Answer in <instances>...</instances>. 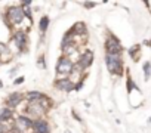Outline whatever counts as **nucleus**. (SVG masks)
I'll list each match as a JSON object with an SVG mask.
<instances>
[{
    "mask_svg": "<svg viewBox=\"0 0 151 133\" xmlns=\"http://www.w3.org/2000/svg\"><path fill=\"white\" fill-rule=\"evenodd\" d=\"M21 101H22V95H21L19 92H15V93H12V95H9V98L6 99V104H8V108L11 109V108H15V107H18Z\"/></svg>",
    "mask_w": 151,
    "mask_h": 133,
    "instance_id": "obj_7",
    "label": "nucleus"
},
{
    "mask_svg": "<svg viewBox=\"0 0 151 133\" xmlns=\"http://www.w3.org/2000/svg\"><path fill=\"white\" fill-rule=\"evenodd\" d=\"M11 117H12V111H11L9 108H3L2 111H0V123L8 121Z\"/></svg>",
    "mask_w": 151,
    "mask_h": 133,
    "instance_id": "obj_12",
    "label": "nucleus"
},
{
    "mask_svg": "<svg viewBox=\"0 0 151 133\" xmlns=\"http://www.w3.org/2000/svg\"><path fill=\"white\" fill-rule=\"evenodd\" d=\"M92 61H93V53L91 50H86L80 58V65L83 66V68H88V66L92 64Z\"/></svg>",
    "mask_w": 151,
    "mask_h": 133,
    "instance_id": "obj_8",
    "label": "nucleus"
},
{
    "mask_svg": "<svg viewBox=\"0 0 151 133\" xmlns=\"http://www.w3.org/2000/svg\"><path fill=\"white\" fill-rule=\"evenodd\" d=\"M8 16L12 24H21L24 19V11L22 8H11L8 12Z\"/></svg>",
    "mask_w": 151,
    "mask_h": 133,
    "instance_id": "obj_3",
    "label": "nucleus"
},
{
    "mask_svg": "<svg viewBox=\"0 0 151 133\" xmlns=\"http://www.w3.org/2000/svg\"><path fill=\"white\" fill-rule=\"evenodd\" d=\"M27 99H28L30 102H39V101H43V99H46V98H45L43 93H40V92H30V93L27 95Z\"/></svg>",
    "mask_w": 151,
    "mask_h": 133,
    "instance_id": "obj_11",
    "label": "nucleus"
},
{
    "mask_svg": "<svg viewBox=\"0 0 151 133\" xmlns=\"http://www.w3.org/2000/svg\"><path fill=\"white\" fill-rule=\"evenodd\" d=\"M105 62H107V68H108V71L111 74H122V71H123V62H122L120 55L107 53Z\"/></svg>",
    "mask_w": 151,
    "mask_h": 133,
    "instance_id": "obj_1",
    "label": "nucleus"
},
{
    "mask_svg": "<svg viewBox=\"0 0 151 133\" xmlns=\"http://www.w3.org/2000/svg\"><path fill=\"white\" fill-rule=\"evenodd\" d=\"M14 40L17 41V44H18V47H19V49H24V47H25V44H27V36H25V33H22V31L15 33Z\"/></svg>",
    "mask_w": 151,
    "mask_h": 133,
    "instance_id": "obj_9",
    "label": "nucleus"
},
{
    "mask_svg": "<svg viewBox=\"0 0 151 133\" xmlns=\"http://www.w3.org/2000/svg\"><path fill=\"white\" fill-rule=\"evenodd\" d=\"M55 86H56L58 89H61V90H65V92L74 89V84H73L71 80H58V82L55 83Z\"/></svg>",
    "mask_w": 151,
    "mask_h": 133,
    "instance_id": "obj_10",
    "label": "nucleus"
},
{
    "mask_svg": "<svg viewBox=\"0 0 151 133\" xmlns=\"http://www.w3.org/2000/svg\"><path fill=\"white\" fill-rule=\"evenodd\" d=\"M0 87H2V82H0Z\"/></svg>",
    "mask_w": 151,
    "mask_h": 133,
    "instance_id": "obj_16",
    "label": "nucleus"
},
{
    "mask_svg": "<svg viewBox=\"0 0 151 133\" xmlns=\"http://www.w3.org/2000/svg\"><path fill=\"white\" fill-rule=\"evenodd\" d=\"M148 5H151V3H148Z\"/></svg>",
    "mask_w": 151,
    "mask_h": 133,
    "instance_id": "obj_17",
    "label": "nucleus"
},
{
    "mask_svg": "<svg viewBox=\"0 0 151 133\" xmlns=\"http://www.w3.org/2000/svg\"><path fill=\"white\" fill-rule=\"evenodd\" d=\"M144 70H145V77L148 79V76H150V64H148V62L144 65Z\"/></svg>",
    "mask_w": 151,
    "mask_h": 133,
    "instance_id": "obj_14",
    "label": "nucleus"
},
{
    "mask_svg": "<svg viewBox=\"0 0 151 133\" xmlns=\"http://www.w3.org/2000/svg\"><path fill=\"white\" fill-rule=\"evenodd\" d=\"M33 130L34 133H49V124L45 120H36L33 123Z\"/></svg>",
    "mask_w": 151,
    "mask_h": 133,
    "instance_id": "obj_6",
    "label": "nucleus"
},
{
    "mask_svg": "<svg viewBox=\"0 0 151 133\" xmlns=\"http://www.w3.org/2000/svg\"><path fill=\"white\" fill-rule=\"evenodd\" d=\"M33 120H30L28 117H25V115H21V117H18L17 118V121H15V129H18L19 132H24V130H27V129H33Z\"/></svg>",
    "mask_w": 151,
    "mask_h": 133,
    "instance_id": "obj_4",
    "label": "nucleus"
},
{
    "mask_svg": "<svg viewBox=\"0 0 151 133\" xmlns=\"http://www.w3.org/2000/svg\"><path fill=\"white\" fill-rule=\"evenodd\" d=\"M47 27H49V18L47 16H43L42 21H40V30H42V33H45L47 30Z\"/></svg>",
    "mask_w": 151,
    "mask_h": 133,
    "instance_id": "obj_13",
    "label": "nucleus"
},
{
    "mask_svg": "<svg viewBox=\"0 0 151 133\" xmlns=\"http://www.w3.org/2000/svg\"><path fill=\"white\" fill-rule=\"evenodd\" d=\"M56 71H58L59 74H70V73L73 71V62H71L68 58L62 56V58L58 61Z\"/></svg>",
    "mask_w": 151,
    "mask_h": 133,
    "instance_id": "obj_2",
    "label": "nucleus"
},
{
    "mask_svg": "<svg viewBox=\"0 0 151 133\" xmlns=\"http://www.w3.org/2000/svg\"><path fill=\"white\" fill-rule=\"evenodd\" d=\"M107 53H111V55H120L122 53V46L114 37H110L107 40Z\"/></svg>",
    "mask_w": 151,
    "mask_h": 133,
    "instance_id": "obj_5",
    "label": "nucleus"
},
{
    "mask_svg": "<svg viewBox=\"0 0 151 133\" xmlns=\"http://www.w3.org/2000/svg\"><path fill=\"white\" fill-rule=\"evenodd\" d=\"M22 82H24V77H19V79H17V80H15V84H21Z\"/></svg>",
    "mask_w": 151,
    "mask_h": 133,
    "instance_id": "obj_15",
    "label": "nucleus"
}]
</instances>
